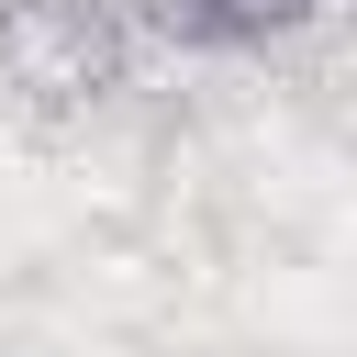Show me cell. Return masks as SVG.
Returning a JSON list of instances; mask_svg holds the SVG:
<instances>
[{"label":"cell","instance_id":"cell-1","mask_svg":"<svg viewBox=\"0 0 357 357\" xmlns=\"http://www.w3.org/2000/svg\"><path fill=\"white\" fill-rule=\"evenodd\" d=\"M0 78L45 112H78L123 78V0H0Z\"/></svg>","mask_w":357,"mask_h":357},{"label":"cell","instance_id":"cell-2","mask_svg":"<svg viewBox=\"0 0 357 357\" xmlns=\"http://www.w3.org/2000/svg\"><path fill=\"white\" fill-rule=\"evenodd\" d=\"M324 0H134V22L178 56H245V45H279L301 33Z\"/></svg>","mask_w":357,"mask_h":357}]
</instances>
